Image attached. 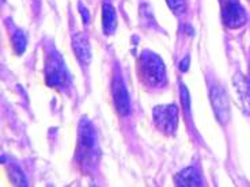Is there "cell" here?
<instances>
[{
  "label": "cell",
  "mask_w": 250,
  "mask_h": 187,
  "mask_svg": "<svg viewBox=\"0 0 250 187\" xmlns=\"http://www.w3.org/2000/svg\"><path fill=\"white\" fill-rule=\"evenodd\" d=\"M100 157L94 128L90 122H82L79 126V140L76 148V159L81 166L93 167Z\"/></svg>",
  "instance_id": "obj_1"
},
{
  "label": "cell",
  "mask_w": 250,
  "mask_h": 187,
  "mask_svg": "<svg viewBox=\"0 0 250 187\" xmlns=\"http://www.w3.org/2000/svg\"><path fill=\"white\" fill-rule=\"evenodd\" d=\"M140 74L151 87H162L166 84V71L162 60L151 52H144L140 57Z\"/></svg>",
  "instance_id": "obj_2"
},
{
  "label": "cell",
  "mask_w": 250,
  "mask_h": 187,
  "mask_svg": "<svg viewBox=\"0 0 250 187\" xmlns=\"http://www.w3.org/2000/svg\"><path fill=\"white\" fill-rule=\"evenodd\" d=\"M154 122L166 134H173L178 124V109L174 105L158 106L154 109Z\"/></svg>",
  "instance_id": "obj_3"
},
{
  "label": "cell",
  "mask_w": 250,
  "mask_h": 187,
  "mask_svg": "<svg viewBox=\"0 0 250 187\" xmlns=\"http://www.w3.org/2000/svg\"><path fill=\"white\" fill-rule=\"evenodd\" d=\"M211 98V105H212L213 112L216 115V118L222 125H226L230 121L231 112H230V102L229 96L225 93V90L220 86H213L209 93Z\"/></svg>",
  "instance_id": "obj_4"
},
{
  "label": "cell",
  "mask_w": 250,
  "mask_h": 187,
  "mask_svg": "<svg viewBox=\"0 0 250 187\" xmlns=\"http://www.w3.org/2000/svg\"><path fill=\"white\" fill-rule=\"evenodd\" d=\"M223 22L229 27H239L246 22L245 8L238 0H226L223 4Z\"/></svg>",
  "instance_id": "obj_5"
},
{
  "label": "cell",
  "mask_w": 250,
  "mask_h": 187,
  "mask_svg": "<svg viewBox=\"0 0 250 187\" xmlns=\"http://www.w3.org/2000/svg\"><path fill=\"white\" fill-rule=\"evenodd\" d=\"M112 95L116 110L121 115H126L129 112V95H128L124 81H123L119 74L114 76V79H113Z\"/></svg>",
  "instance_id": "obj_6"
},
{
  "label": "cell",
  "mask_w": 250,
  "mask_h": 187,
  "mask_svg": "<svg viewBox=\"0 0 250 187\" xmlns=\"http://www.w3.org/2000/svg\"><path fill=\"white\" fill-rule=\"evenodd\" d=\"M46 80L49 86H62L65 81V69L62 67V60L49 58L48 68H46Z\"/></svg>",
  "instance_id": "obj_7"
},
{
  "label": "cell",
  "mask_w": 250,
  "mask_h": 187,
  "mask_svg": "<svg viewBox=\"0 0 250 187\" xmlns=\"http://www.w3.org/2000/svg\"><path fill=\"white\" fill-rule=\"evenodd\" d=\"M232 84L237 90L238 96L241 99V103L244 106V110L250 114V83L249 80L241 74H237L232 79Z\"/></svg>",
  "instance_id": "obj_8"
},
{
  "label": "cell",
  "mask_w": 250,
  "mask_h": 187,
  "mask_svg": "<svg viewBox=\"0 0 250 187\" xmlns=\"http://www.w3.org/2000/svg\"><path fill=\"white\" fill-rule=\"evenodd\" d=\"M72 46H74V52H75L76 57L79 58V61L83 64H88L91 61V48H90V42L84 34L74 36Z\"/></svg>",
  "instance_id": "obj_9"
},
{
  "label": "cell",
  "mask_w": 250,
  "mask_h": 187,
  "mask_svg": "<svg viewBox=\"0 0 250 187\" xmlns=\"http://www.w3.org/2000/svg\"><path fill=\"white\" fill-rule=\"evenodd\" d=\"M177 185L180 186H200L201 179L200 175L197 172V169L193 167H188V168L182 169L180 174L175 178Z\"/></svg>",
  "instance_id": "obj_10"
},
{
  "label": "cell",
  "mask_w": 250,
  "mask_h": 187,
  "mask_svg": "<svg viewBox=\"0 0 250 187\" xmlns=\"http://www.w3.org/2000/svg\"><path fill=\"white\" fill-rule=\"evenodd\" d=\"M116 11L112 7V4L105 3L102 7V25H104V31L106 34H112L116 30Z\"/></svg>",
  "instance_id": "obj_11"
},
{
  "label": "cell",
  "mask_w": 250,
  "mask_h": 187,
  "mask_svg": "<svg viewBox=\"0 0 250 187\" xmlns=\"http://www.w3.org/2000/svg\"><path fill=\"white\" fill-rule=\"evenodd\" d=\"M13 44H14V48L17 50V53H22L26 48V37L25 34L22 33V31H15V34H14L13 37Z\"/></svg>",
  "instance_id": "obj_12"
},
{
  "label": "cell",
  "mask_w": 250,
  "mask_h": 187,
  "mask_svg": "<svg viewBox=\"0 0 250 187\" xmlns=\"http://www.w3.org/2000/svg\"><path fill=\"white\" fill-rule=\"evenodd\" d=\"M167 6L170 7L171 11H174L175 14H182L185 11V1L184 0H166Z\"/></svg>",
  "instance_id": "obj_13"
},
{
  "label": "cell",
  "mask_w": 250,
  "mask_h": 187,
  "mask_svg": "<svg viewBox=\"0 0 250 187\" xmlns=\"http://www.w3.org/2000/svg\"><path fill=\"white\" fill-rule=\"evenodd\" d=\"M188 65H189V57H185V58H184V61L180 64V67H181L182 71H187Z\"/></svg>",
  "instance_id": "obj_14"
},
{
  "label": "cell",
  "mask_w": 250,
  "mask_h": 187,
  "mask_svg": "<svg viewBox=\"0 0 250 187\" xmlns=\"http://www.w3.org/2000/svg\"><path fill=\"white\" fill-rule=\"evenodd\" d=\"M79 10H81V13H83V18H84V22H87L88 20V13H87V10L84 8L83 6L79 7Z\"/></svg>",
  "instance_id": "obj_15"
}]
</instances>
